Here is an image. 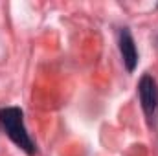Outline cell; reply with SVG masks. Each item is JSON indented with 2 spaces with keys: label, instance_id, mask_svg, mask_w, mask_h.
Returning a JSON list of instances; mask_svg holds the SVG:
<instances>
[{
  "label": "cell",
  "instance_id": "7a4b0ae2",
  "mask_svg": "<svg viewBox=\"0 0 158 156\" xmlns=\"http://www.w3.org/2000/svg\"><path fill=\"white\" fill-rule=\"evenodd\" d=\"M138 94H140V103L145 112V116L151 121L158 114V84L151 76H143L138 84Z\"/></svg>",
  "mask_w": 158,
  "mask_h": 156
},
{
  "label": "cell",
  "instance_id": "6da1fadb",
  "mask_svg": "<svg viewBox=\"0 0 158 156\" xmlns=\"http://www.w3.org/2000/svg\"><path fill=\"white\" fill-rule=\"evenodd\" d=\"M0 127L6 130V134L9 136V140L17 147H20L28 154H35L37 147H35L33 140L30 138L26 127H24V114L19 107L0 109Z\"/></svg>",
  "mask_w": 158,
  "mask_h": 156
},
{
  "label": "cell",
  "instance_id": "3957f363",
  "mask_svg": "<svg viewBox=\"0 0 158 156\" xmlns=\"http://www.w3.org/2000/svg\"><path fill=\"white\" fill-rule=\"evenodd\" d=\"M119 51H121L125 68L129 72H134V68L138 64V50H136L134 39H132V35L127 28H123L119 31Z\"/></svg>",
  "mask_w": 158,
  "mask_h": 156
}]
</instances>
